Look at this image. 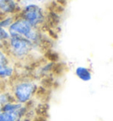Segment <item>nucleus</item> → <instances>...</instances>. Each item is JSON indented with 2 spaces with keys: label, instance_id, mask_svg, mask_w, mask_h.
I'll return each instance as SVG.
<instances>
[{
  "label": "nucleus",
  "instance_id": "nucleus-1",
  "mask_svg": "<svg viewBox=\"0 0 113 121\" xmlns=\"http://www.w3.org/2000/svg\"><path fill=\"white\" fill-rule=\"evenodd\" d=\"M10 35H19L24 37L33 43L35 50H39L43 47L45 42L42 29L35 28L22 18L17 16L13 23L8 28Z\"/></svg>",
  "mask_w": 113,
  "mask_h": 121
},
{
  "label": "nucleus",
  "instance_id": "nucleus-2",
  "mask_svg": "<svg viewBox=\"0 0 113 121\" xmlns=\"http://www.w3.org/2000/svg\"><path fill=\"white\" fill-rule=\"evenodd\" d=\"M8 89L15 102L21 104H29L38 93L39 85L33 79L23 78L12 81Z\"/></svg>",
  "mask_w": 113,
  "mask_h": 121
},
{
  "label": "nucleus",
  "instance_id": "nucleus-3",
  "mask_svg": "<svg viewBox=\"0 0 113 121\" xmlns=\"http://www.w3.org/2000/svg\"><path fill=\"white\" fill-rule=\"evenodd\" d=\"M4 49L10 56L11 59L17 61L27 59L35 51L30 41L19 35H10Z\"/></svg>",
  "mask_w": 113,
  "mask_h": 121
},
{
  "label": "nucleus",
  "instance_id": "nucleus-4",
  "mask_svg": "<svg viewBox=\"0 0 113 121\" xmlns=\"http://www.w3.org/2000/svg\"><path fill=\"white\" fill-rule=\"evenodd\" d=\"M46 11L43 6L35 3H30L21 7L18 16L22 18L35 28L42 29L46 24Z\"/></svg>",
  "mask_w": 113,
  "mask_h": 121
},
{
  "label": "nucleus",
  "instance_id": "nucleus-5",
  "mask_svg": "<svg viewBox=\"0 0 113 121\" xmlns=\"http://www.w3.org/2000/svg\"><path fill=\"white\" fill-rule=\"evenodd\" d=\"M21 10L17 0H0V14L1 15H15L18 16Z\"/></svg>",
  "mask_w": 113,
  "mask_h": 121
},
{
  "label": "nucleus",
  "instance_id": "nucleus-6",
  "mask_svg": "<svg viewBox=\"0 0 113 121\" xmlns=\"http://www.w3.org/2000/svg\"><path fill=\"white\" fill-rule=\"evenodd\" d=\"M15 75V67L11 64L4 67L0 68V82L6 84L13 79Z\"/></svg>",
  "mask_w": 113,
  "mask_h": 121
},
{
  "label": "nucleus",
  "instance_id": "nucleus-7",
  "mask_svg": "<svg viewBox=\"0 0 113 121\" xmlns=\"http://www.w3.org/2000/svg\"><path fill=\"white\" fill-rule=\"evenodd\" d=\"M75 75L83 82H88L92 80V72L87 66H77L75 68Z\"/></svg>",
  "mask_w": 113,
  "mask_h": 121
},
{
  "label": "nucleus",
  "instance_id": "nucleus-8",
  "mask_svg": "<svg viewBox=\"0 0 113 121\" xmlns=\"http://www.w3.org/2000/svg\"><path fill=\"white\" fill-rule=\"evenodd\" d=\"M11 64H12V59L7 53V51L4 48L0 47V68L4 67Z\"/></svg>",
  "mask_w": 113,
  "mask_h": 121
},
{
  "label": "nucleus",
  "instance_id": "nucleus-9",
  "mask_svg": "<svg viewBox=\"0 0 113 121\" xmlns=\"http://www.w3.org/2000/svg\"><path fill=\"white\" fill-rule=\"evenodd\" d=\"M17 16L15 15H2L0 16V27L8 29L11 25L13 23L14 20Z\"/></svg>",
  "mask_w": 113,
  "mask_h": 121
},
{
  "label": "nucleus",
  "instance_id": "nucleus-10",
  "mask_svg": "<svg viewBox=\"0 0 113 121\" xmlns=\"http://www.w3.org/2000/svg\"><path fill=\"white\" fill-rule=\"evenodd\" d=\"M14 101L13 96L11 93V91L8 88H4L0 92V103L4 105V104L11 103Z\"/></svg>",
  "mask_w": 113,
  "mask_h": 121
},
{
  "label": "nucleus",
  "instance_id": "nucleus-11",
  "mask_svg": "<svg viewBox=\"0 0 113 121\" xmlns=\"http://www.w3.org/2000/svg\"><path fill=\"white\" fill-rule=\"evenodd\" d=\"M10 38V34L8 29L0 27V47H5V44Z\"/></svg>",
  "mask_w": 113,
  "mask_h": 121
},
{
  "label": "nucleus",
  "instance_id": "nucleus-12",
  "mask_svg": "<svg viewBox=\"0 0 113 121\" xmlns=\"http://www.w3.org/2000/svg\"><path fill=\"white\" fill-rule=\"evenodd\" d=\"M56 2L62 6H65L67 4V0H56Z\"/></svg>",
  "mask_w": 113,
  "mask_h": 121
},
{
  "label": "nucleus",
  "instance_id": "nucleus-13",
  "mask_svg": "<svg viewBox=\"0 0 113 121\" xmlns=\"http://www.w3.org/2000/svg\"><path fill=\"white\" fill-rule=\"evenodd\" d=\"M18 121H33V119H32V118H31L30 116H26V117H24V118H20Z\"/></svg>",
  "mask_w": 113,
  "mask_h": 121
},
{
  "label": "nucleus",
  "instance_id": "nucleus-14",
  "mask_svg": "<svg viewBox=\"0 0 113 121\" xmlns=\"http://www.w3.org/2000/svg\"><path fill=\"white\" fill-rule=\"evenodd\" d=\"M4 83H2V82H0V92L3 90V89H4L5 87H4Z\"/></svg>",
  "mask_w": 113,
  "mask_h": 121
},
{
  "label": "nucleus",
  "instance_id": "nucleus-15",
  "mask_svg": "<svg viewBox=\"0 0 113 121\" xmlns=\"http://www.w3.org/2000/svg\"><path fill=\"white\" fill-rule=\"evenodd\" d=\"M35 1L39 4H44V3H46L47 0H35Z\"/></svg>",
  "mask_w": 113,
  "mask_h": 121
},
{
  "label": "nucleus",
  "instance_id": "nucleus-16",
  "mask_svg": "<svg viewBox=\"0 0 113 121\" xmlns=\"http://www.w3.org/2000/svg\"><path fill=\"white\" fill-rule=\"evenodd\" d=\"M2 109H3V104L0 103V113L2 112Z\"/></svg>",
  "mask_w": 113,
  "mask_h": 121
}]
</instances>
